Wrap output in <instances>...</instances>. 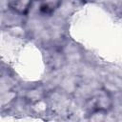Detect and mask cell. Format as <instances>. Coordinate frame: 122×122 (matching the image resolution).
Returning a JSON list of instances; mask_svg holds the SVG:
<instances>
[{
	"label": "cell",
	"mask_w": 122,
	"mask_h": 122,
	"mask_svg": "<svg viewBox=\"0 0 122 122\" xmlns=\"http://www.w3.org/2000/svg\"><path fill=\"white\" fill-rule=\"evenodd\" d=\"M92 108L97 112H107L112 108V99L110 93L104 90L98 91L92 99Z\"/></svg>",
	"instance_id": "6da1fadb"
},
{
	"label": "cell",
	"mask_w": 122,
	"mask_h": 122,
	"mask_svg": "<svg viewBox=\"0 0 122 122\" xmlns=\"http://www.w3.org/2000/svg\"><path fill=\"white\" fill-rule=\"evenodd\" d=\"M31 3L32 0H10L9 6L13 11L19 14H26L30 10Z\"/></svg>",
	"instance_id": "7a4b0ae2"
},
{
	"label": "cell",
	"mask_w": 122,
	"mask_h": 122,
	"mask_svg": "<svg viewBox=\"0 0 122 122\" xmlns=\"http://www.w3.org/2000/svg\"><path fill=\"white\" fill-rule=\"evenodd\" d=\"M62 1L63 0H42L39 10L43 14H51L59 8V6L62 4Z\"/></svg>",
	"instance_id": "3957f363"
},
{
	"label": "cell",
	"mask_w": 122,
	"mask_h": 122,
	"mask_svg": "<svg viewBox=\"0 0 122 122\" xmlns=\"http://www.w3.org/2000/svg\"><path fill=\"white\" fill-rule=\"evenodd\" d=\"M49 59H48V61L51 64V67L53 68V69H55V68H57V67H59V66H61V63L63 62V55H62V52L58 50V49H56V48H54V49H52L51 51H49Z\"/></svg>",
	"instance_id": "277c9868"
},
{
	"label": "cell",
	"mask_w": 122,
	"mask_h": 122,
	"mask_svg": "<svg viewBox=\"0 0 122 122\" xmlns=\"http://www.w3.org/2000/svg\"><path fill=\"white\" fill-rule=\"evenodd\" d=\"M81 1H83V2H87V1H90V0H81Z\"/></svg>",
	"instance_id": "5b68a950"
}]
</instances>
